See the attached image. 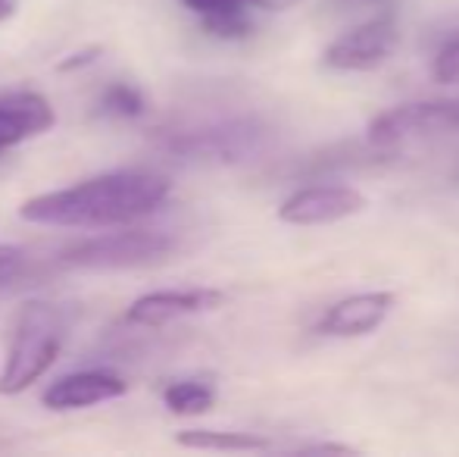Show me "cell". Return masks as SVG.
<instances>
[{
    "label": "cell",
    "mask_w": 459,
    "mask_h": 457,
    "mask_svg": "<svg viewBox=\"0 0 459 457\" xmlns=\"http://www.w3.org/2000/svg\"><path fill=\"white\" fill-rule=\"evenodd\" d=\"M166 198H169V182L153 172H107L69 189L29 198L19 207V216L35 226L109 229L128 226L153 214L163 207Z\"/></svg>",
    "instance_id": "cell-1"
},
{
    "label": "cell",
    "mask_w": 459,
    "mask_h": 457,
    "mask_svg": "<svg viewBox=\"0 0 459 457\" xmlns=\"http://www.w3.org/2000/svg\"><path fill=\"white\" fill-rule=\"evenodd\" d=\"M63 338H66L63 313L48 301H29L13 326L10 351L0 370V395H19L35 385L56 364Z\"/></svg>",
    "instance_id": "cell-2"
},
{
    "label": "cell",
    "mask_w": 459,
    "mask_h": 457,
    "mask_svg": "<svg viewBox=\"0 0 459 457\" xmlns=\"http://www.w3.org/2000/svg\"><path fill=\"white\" fill-rule=\"evenodd\" d=\"M172 248H176V242L169 235H163V232L128 229L109 232V235H94L73 244L63 254V263L75 269H128L163 260Z\"/></svg>",
    "instance_id": "cell-3"
},
{
    "label": "cell",
    "mask_w": 459,
    "mask_h": 457,
    "mask_svg": "<svg viewBox=\"0 0 459 457\" xmlns=\"http://www.w3.org/2000/svg\"><path fill=\"white\" fill-rule=\"evenodd\" d=\"M459 128V101H419L378 113L368 126L372 145H400L406 138H429Z\"/></svg>",
    "instance_id": "cell-4"
},
{
    "label": "cell",
    "mask_w": 459,
    "mask_h": 457,
    "mask_svg": "<svg viewBox=\"0 0 459 457\" xmlns=\"http://www.w3.org/2000/svg\"><path fill=\"white\" fill-rule=\"evenodd\" d=\"M397 41L400 31L391 19H368L347 35L334 38L322 54V63L338 73H368V69H378L397 50Z\"/></svg>",
    "instance_id": "cell-5"
},
{
    "label": "cell",
    "mask_w": 459,
    "mask_h": 457,
    "mask_svg": "<svg viewBox=\"0 0 459 457\" xmlns=\"http://www.w3.org/2000/svg\"><path fill=\"white\" fill-rule=\"evenodd\" d=\"M366 207V195L351 185H307L284 198V204L278 207V220L288 226H328V223L363 214Z\"/></svg>",
    "instance_id": "cell-6"
},
{
    "label": "cell",
    "mask_w": 459,
    "mask_h": 457,
    "mask_svg": "<svg viewBox=\"0 0 459 457\" xmlns=\"http://www.w3.org/2000/svg\"><path fill=\"white\" fill-rule=\"evenodd\" d=\"M222 301H225V294L216 292V288H185V292L169 288V292H151L132 301L126 320L132 326L157 330V326H166V323H172V320L216 311V307H222Z\"/></svg>",
    "instance_id": "cell-7"
},
{
    "label": "cell",
    "mask_w": 459,
    "mask_h": 457,
    "mask_svg": "<svg viewBox=\"0 0 459 457\" xmlns=\"http://www.w3.org/2000/svg\"><path fill=\"white\" fill-rule=\"evenodd\" d=\"M394 304H397V294L391 292H363L351 294V298H341L338 304H332L322 313L319 326L316 330L322 336L332 338H359L375 332L387 317H391Z\"/></svg>",
    "instance_id": "cell-8"
},
{
    "label": "cell",
    "mask_w": 459,
    "mask_h": 457,
    "mask_svg": "<svg viewBox=\"0 0 459 457\" xmlns=\"http://www.w3.org/2000/svg\"><path fill=\"white\" fill-rule=\"evenodd\" d=\"M128 391V382L109 370H82L60 376L44 389L41 401L50 410H85L94 404L116 401Z\"/></svg>",
    "instance_id": "cell-9"
},
{
    "label": "cell",
    "mask_w": 459,
    "mask_h": 457,
    "mask_svg": "<svg viewBox=\"0 0 459 457\" xmlns=\"http://www.w3.org/2000/svg\"><path fill=\"white\" fill-rule=\"evenodd\" d=\"M56 122L50 101L38 92H10L0 98V154L44 135Z\"/></svg>",
    "instance_id": "cell-10"
},
{
    "label": "cell",
    "mask_w": 459,
    "mask_h": 457,
    "mask_svg": "<svg viewBox=\"0 0 459 457\" xmlns=\"http://www.w3.org/2000/svg\"><path fill=\"white\" fill-rule=\"evenodd\" d=\"M176 442L182 448H194V452H229V454L269 452L273 448L263 435L229 433V429H185V433L176 435Z\"/></svg>",
    "instance_id": "cell-11"
},
{
    "label": "cell",
    "mask_w": 459,
    "mask_h": 457,
    "mask_svg": "<svg viewBox=\"0 0 459 457\" xmlns=\"http://www.w3.org/2000/svg\"><path fill=\"white\" fill-rule=\"evenodd\" d=\"M163 404L178 417H200L216 404V389L204 379H178L166 385Z\"/></svg>",
    "instance_id": "cell-12"
},
{
    "label": "cell",
    "mask_w": 459,
    "mask_h": 457,
    "mask_svg": "<svg viewBox=\"0 0 459 457\" xmlns=\"http://www.w3.org/2000/svg\"><path fill=\"white\" fill-rule=\"evenodd\" d=\"M206 35L222 38V41H238V38H247L254 31V22L247 16V4L222 6V10H212L200 16Z\"/></svg>",
    "instance_id": "cell-13"
},
{
    "label": "cell",
    "mask_w": 459,
    "mask_h": 457,
    "mask_svg": "<svg viewBox=\"0 0 459 457\" xmlns=\"http://www.w3.org/2000/svg\"><path fill=\"white\" fill-rule=\"evenodd\" d=\"M100 107H103V113H113V116H119V119H138V116L147 110L144 94H141L138 88L126 85V82L109 85L100 98Z\"/></svg>",
    "instance_id": "cell-14"
},
{
    "label": "cell",
    "mask_w": 459,
    "mask_h": 457,
    "mask_svg": "<svg viewBox=\"0 0 459 457\" xmlns=\"http://www.w3.org/2000/svg\"><path fill=\"white\" fill-rule=\"evenodd\" d=\"M431 79L441 82V85H454L459 82V35L450 38L441 50L431 60Z\"/></svg>",
    "instance_id": "cell-15"
},
{
    "label": "cell",
    "mask_w": 459,
    "mask_h": 457,
    "mask_svg": "<svg viewBox=\"0 0 459 457\" xmlns=\"http://www.w3.org/2000/svg\"><path fill=\"white\" fill-rule=\"evenodd\" d=\"M25 263V250L16 244H0V288L10 286L19 273H22Z\"/></svg>",
    "instance_id": "cell-16"
},
{
    "label": "cell",
    "mask_w": 459,
    "mask_h": 457,
    "mask_svg": "<svg viewBox=\"0 0 459 457\" xmlns=\"http://www.w3.org/2000/svg\"><path fill=\"white\" fill-rule=\"evenodd\" d=\"M303 454H357V448L344 445V442H313V445L300 448Z\"/></svg>",
    "instance_id": "cell-17"
},
{
    "label": "cell",
    "mask_w": 459,
    "mask_h": 457,
    "mask_svg": "<svg viewBox=\"0 0 459 457\" xmlns=\"http://www.w3.org/2000/svg\"><path fill=\"white\" fill-rule=\"evenodd\" d=\"M97 57H100V48L79 50V54H69L66 60L60 63V69H63V73H69V69H82V66H88V63H94Z\"/></svg>",
    "instance_id": "cell-18"
},
{
    "label": "cell",
    "mask_w": 459,
    "mask_h": 457,
    "mask_svg": "<svg viewBox=\"0 0 459 457\" xmlns=\"http://www.w3.org/2000/svg\"><path fill=\"white\" fill-rule=\"evenodd\" d=\"M235 4H244V0H185V6L187 10H194V13H212V10H222V6H235Z\"/></svg>",
    "instance_id": "cell-19"
},
{
    "label": "cell",
    "mask_w": 459,
    "mask_h": 457,
    "mask_svg": "<svg viewBox=\"0 0 459 457\" xmlns=\"http://www.w3.org/2000/svg\"><path fill=\"white\" fill-rule=\"evenodd\" d=\"M247 6H260V10H288V6H297L300 0H244Z\"/></svg>",
    "instance_id": "cell-20"
},
{
    "label": "cell",
    "mask_w": 459,
    "mask_h": 457,
    "mask_svg": "<svg viewBox=\"0 0 459 457\" xmlns=\"http://www.w3.org/2000/svg\"><path fill=\"white\" fill-rule=\"evenodd\" d=\"M13 16V4L10 0H0V22H4V19H10Z\"/></svg>",
    "instance_id": "cell-21"
}]
</instances>
